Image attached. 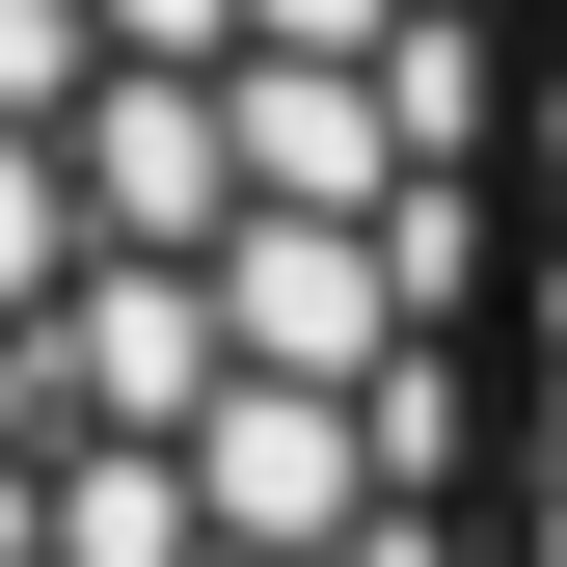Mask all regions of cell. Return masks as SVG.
I'll return each instance as SVG.
<instances>
[{"label":"cell","mask_w":567,"mask_h":567,"mask_svg":"<svg viewBox=\"0 0 567 567\" xmlns=\"http://www.w3.org/2000/svg\"><path fill=\"white\" fill-rule=\"evenodd\" d=\"M109 82V0H0V109H82Z\"/></svg>","instance_id":"obj_1"}]
</instances>
